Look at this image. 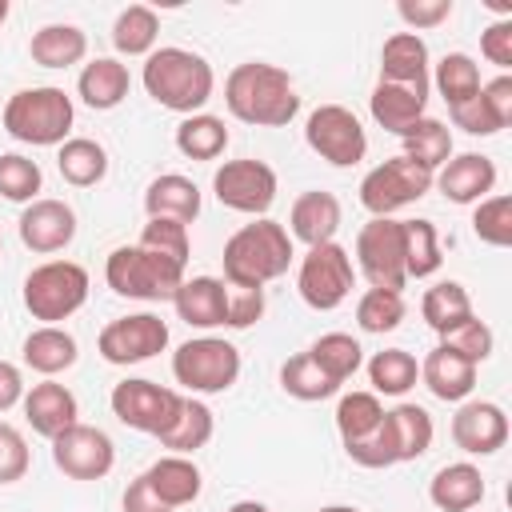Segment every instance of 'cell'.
Listing matches in <instances>:
<instances>
[{
    "label": "cell",
    "mask_w": 512,
    "mask_h": 512,
    "mask_svg": "<svg viewBox=\"0 0 512 512\" xmlns=\"http://www.w3.org/2000/svg\"><path fill=\"white\" fill-rule=\"evenodd\" d=\"M432 84H436V92L444 96V104L456 108V104H468V100L480 92L484 80H480V64H476L468 52H444L440 64H436Z\"/></svg>",
    "instance_id": "60d3db41"
},
{
    "label": "cell",
    "mask_w": 512,
    "mask_h": 512,
    "mask_svg": "<svg viewBox=\"0 0 512 512\" xmlns=\"http://www.w3.org/2000/svg\"><path fill=\"white\" fill-rule=\"evenodd\" d=\"M408 304H404V292H388V288H368L360 300H356V324L360 332H372V336H384L392 328H400Z\"/></svg>",
    "instance_id": "f6af8a7d"
},
{
    "label": "cell",
    "mask_w": 512,
    "mask_h": 512,
    "mask_svg": "<svg viewBox=\"0 0 512 512\" xmlns=\"http://www.w3.org/2000/svg\"><path fill=\"white\" fill-rule=\"evenodd\" d=\"M432 188V172L404 160V156H392L384 164H376L364 180H360V204L372 212V216H392L408 204H416L420 196H428Z\"/></svg>",
    "instance_id": "4fadbf2b"
},
{
    "label": "cell",
    "mask_w": 512,
    "mask_h": 512,
    "mask_svg": "<svg viewBox=\"0 0 512 512\" xmlns=\"http://www.w3.org/2000/svg\"><path fill=\"white\" fill-rule=\"evenodd\" d=\"M16 228H20V244L28 252L52 256L76 240V212H72V204L56 200V196H36L32 204H24Z\"/></svg>",
    "instance_id": "2e32d148"
},
{
    "label": "cell",
    "mask_w": 512,
    "mask_h": 512,
    "mask_svg": "<svg viewBox=\"0 0 512 512\" xmlns=\"http://www.w3.org/2000/svg\"><path fill=\"white\" fill-rule=\"evenodd\" d=\"M420 380H424V388H428L436 400H444V404H464V400L472 396V388H476V364L464 360V356H456L452 348L436 344V348L424 356V364H420Z\"/></svg>",
    "instance_id": "cb8c5ba5"
},
{
    "label": "cell",
    "mask_w": 512,
    "mask_h": 512,
    "mask_svg": "<svg viewBox=\"0 0 512 512\" xmlns=\"http://www.w3.org/2000/svg\"><path fill=\"white\" fill-rule=\"evenodd\" d=\"M480 56L488 64H496L500 72L512 68V16L508 20H496V24H488L480 32Z\"/></svg>",
    "instance_id": "db71d44e"
},
{
    "label": "cell",
    "mask_w": 512,
    "mask_h": 512,
    "mask_svg": "<svg viewBox=\"0 0 512 512\" xmlns=\"http://www.w3.org/2000/svg\"><path fill=\"white\" fill-rule=\"evenodd\" d=\"M0 248H4V240H0Z\"/></svg>",
    "instance_id": "94428289"
},
{
    "label": "cell",
    "mask_w": 512,
    "mask_h": 512,
    "mask_svg": "<svg viewBox=\"0 0 512 512\" xmlns=\"http://www.w3.org/2000/svg\"><path fill=\"white\" fill-rule=\"evenodd\" d=\"M308 356H312L336 384L352 380V376L360 372V364H364V348H360V340H356L352 332H324L320 340H312Z\"/></svg>",
    "instance_id": "7bdbcfd3"
},
{
    "label": "cell",
    "mask_w": 512,
    "mask_h": 512,
    "mask_svg": "<svg viewBox=\"0 0 512 512\" xmlns=\"http://www.w3.org/2000/svg\"><path fill=\"white\" fill-rule=\"evenodd\" d=\"M184 268L180 260H168L160 252H148L140 244H120L108 252L104 260V280L116 296H128V300H172L176 288L184 284Z\"/></svg>",
    "instance_id": "5b68a950"
},
{
    "label": "cell",
    "mask_w": 512,
    "mask_h": 512,
    "mask_svg": "<svg viewBox=\"0 0 512 512\" xmlns=\"http://www.w3.org/2000/svg\"><path fill=\"white\" fill-rule=\"evenodd\" d=\"M440 344H444V348H452L456 356H464V360H472V364L480 368V364L492 356L496 336H492V328H488L484 320H476V316H472V320H464L460 328H452L448 336H440Z\"/></svg>",
    "instance_id": "681fc988"
},
{
    "label": "cell",
    "mask_w": 512,
    "mask_h": 512,
    "mask_svg": "<svg viewBox=\"0 0 512 512\" xmlns=\"http://www.w3.org/2000/svg\"><path fill=\"white\" fill-rule=\"evenodd\" d=\"M340 220H344L340 200L332 192H324V188H308L288 208V236L300 240V244H308V248H316V244L336 240Z\"/></svg>",
    "instance_id": "7402d4cb"
},
{
    "label": "cell",
    "mask_w": 512,
    "mask_h": 512,
    "mask_svg": "<svg viewBox=\"0 0 512 512\" xmlns=\"http://www.w3.org/2000/svg\"><path fill=\"white\" fill-rule=\"evenodd\" d=\"M448 112H452V124L464 128L468 136H496L500 128L512 124V76L500 72L496 80L480 84V92L468 104H456Z\"/></svg>",
    "instance_id": "d6986e66"
},
{
    "label": "cell",
    "mask_w": 512,
    "mask_h": 512,
    "mask_svg": "<svg viewBox=\"0 0 512 512\" xmlns=\"http://www.w3.org/2000/svg\"><path fill=\"white\" fill-rule=\"evenodd\" d=\"M212 432H216L212 408H208L204 400H196V396H184V404H180L172 428L160 432L156 440H160V448H168L172 456H192V452H200V448L212 440Z\"/></svg>",
    "instance_id": "d6a6232c"
},
{
    "label": "cell",
    "mask_w": 512,
    "mask_h": 512,
    "mask_svg": "<svg viewBox=\"0 0 512 512\" xmlns=\"http://www.w3.org/2000/svg\"><path fill=\"white\" fill-rule=\"evenodd\" d=\"M352 284H356V268H352V256L348 248H340L336 240L328 244H316L300 256V268H296V292L308 308L316 312H332L340 308L348 296H352Z\"/></svg>",
    "instance_id": "ba28073f"
},
{
    "label": "cell",
    "mask_w": 512,
    "mask_h": 512,
    "mask_svg": "<svg viewBox=\"0 0 512 512\" xmlns=\"http://www.w3.org/2000/svg\"><path fill=\"white\" fill-rule=\"evenodd\" d=\"M432 184L452 204H480L496 188V164L484 152H460V156H448L432 172Z\"/></svg>",
    "instance_id": "ac0fdd59"
},
{
    "label": "cell",
    "mask_w": 512,
    "mask_h": 512,
    "mask_svg": "<svg viewBox=\"0 0 512 512\" xmlns=\"http://www.w3.org/2000/svg\"><path fill=\"white\" fill-rule=\"evenodd\" d=\"M52 464L68 480H104L116 464V444L96 424H72L52 440Z\"/></svg>",
    "instance_id": "9a60e30c"
},
{
    "label": "cell",
    "mask_w": 512,
    "mask_h": 512,
    "mask_svg": "<svg viewBox=\"0 0 512 512\" xmlns=\"http://www.w3.org/2000/svg\"><path fill=\"white\" fill-rule=\"evenodd\" d=\"M24 420L32 424L36 436L44 440H56L64 428L80 424V404L72 396V388H64L60 380H40L24 392Z\"/></svg>",
    "instance_id": "ffe728a7"
},
{
    "label": "cell",
    "mask_w": 512,
    "mask_h": 512,
    "mask_svg": "<svg viewBox=\"0 0 512 512\" xmlns=\"http://www.w3.org/2000/svg\"><path fill=\"white\" fill-rule=\"evenodd\" d=\"M428 500H432L440 512H472V508L484 500V476H480V468L468 464V460L444 464V468L428 480Z\"/></svg>",
    "instance_id": "83f0119b"
},
{
    "label": "cell",
    "mask_w": 512,
    "mask_h": 512,
    "mask_svg": "<svg viewBox=\"0 0 512 512\" xmlns=\"http://www.w3.org/2000/svg\"><path fill=\"white\" fill-rule=\"evenodd\" d=\"M356 268L368 280V288L400 292L408 284V272H404V220L372 216L356 236Z\"/></svg>",
    "instance_id": "30bf717a"
},
{
    "label": "cell",
    "mask_w": 512,
    "mask_h": 512,
    "mask_svg": "<svg viewBox=\"0 0 512 512\" xmlns=\"http://www.w3.org/2000/svg\"><path fill=\"white\" fill-rule=\"evenodd\" d=\"M28 56L40 68H72L88 56V36L76 24H44L28 40Z\"/></svg>",
    "instance_id": "4dcf8cb0"
},
{
    "label": "cell",
    "mask_w": 512,
    "mask_h": 512,
    "mask_svg": "<svg viewBox=\"0 0 512 512\" xmlns=\"http://www.w3.org/2000/svg\"><path fill=\"white\" fill-rule=\"evenodd\" d=\"M472 232L488 248H508L512 244V196H504V192L484 196L472 208Z\"/></svg>",
    "instance_id": "7dc6e473"
},
{
    "label": "cell",
    "mask_w": 512,
    "mask_h": 512,
    "mask_svg": "<svg viewBox=\"0 0 512 512\" xmlns=\"http://www.w3.org/2000/svg\"><path fill=\"white\" fill-rule=\"evenodd\" d=\"M132 88V76H128V64H120L116 56H96L80 68L76 76V96L92 108V112H112L124 104Z\"/></svg>",
    "instance_id": "d4e9b609"
},
{
    "label": "cell",
    "mask_w": 512,
    "mask_h": 512,
    "mask_svg": "<svg viewBox=\"0 0 512 512\" xmlns=\"http://www.w3.org/2000/svg\"><path fill=\"white\" fill-rule=\"evenodd\" d=\"M4 132L20 144L32 148H60L76 124V108L72 96L56 84H40V88H20L8 96L4 116H0Z\"/></svg>",
    "instance_id": "277c9868"
},
{
    "label": "cell",
    "mask_w": 512,
    "mask_h": 512,
    "mask_svg": "<svg viewBox=\"0 0 512 512\" xmlns=\"http://www.w3.org/2000/svg\"><path fill=\"white\" fill-rule=\"evenodd\" d=\"M96 348L108 364H144L152 360L156 352L168 348V324L156 316V312H132V316H116L100 328L96 336Z\"/></svg>",
    "instance_id": "5bb4252c"
},
{
    "label": "cell",
    "mask_w": 512,
    "mask_h": 512,
    "mask_svg": "<svg viewBox=\"0 0 512 512\" xmlns=\"http://www.w3.org/2000/svg\"><path fill=\"white\" fill-rule=\"evenodd\" d=\"M172 308L176 316L188 324V328H224V316H228V288L224 280L216 276H184V284L176 288L172 296Z\"/></svg>",
    "instance_id": "603a6c76"
},
{
    "label": "cell",
    "mask_w": 512,
    "mask_h": 512,
    "mask_svg": "<svg viewBox=\"0 0 512 512\" xmlns=\"http://www.w3.org/2000/svg\"><path fill=\"white\" fill-rule=\"evenodd\" d=\"M420 316L436 336H448L452 328H460L464 320H472V296L460 280H436L424 296H420Z\"/></svg>",
    "instance_id": "1f68e13d"
},
{
    "label": "cell",
    "mask_w": 512,
    "mask_h": 512,
    "mask_svg": "<svg viewBox=\"0 0 512 512\" xmlns=\"http://www.w3.org/2000/svg\"><path fill=\"white\" fill-rule=\"evenodd\" d=\"M24 376H20V368L12 364V360H0V412H8V408H16L20 400H24Z\"/></svg>",
    "instance_id": "9f6ffc18"
},
{
    "label": "cell",
    "mask_w": 512,
    "mask_h": 512,
    "mask_svg": "<svg viewBox=\"0 0 512 512\" xmlns=\"http://www.w3.org/2000/svg\"><path fill=\"white\" fill-rule=\"evenodd\" d=\"M20 356H24V364H28L32 372H40L44 380H52V376H60V372H68V368L76 364L80 344H76V336H72L68 328H60V324H40V328H32V332L24 336Z\"/></svg>",
    "instance_id": "484cf974"
},
{
    "label": "cell",
    "mask_w": 512,
    "mask_h": 512,
    "mask_svg": "<svg viewBox=\"0 0 512 512\" xmlns=\"http://www.w3.org/2000/svg\"><path fill=\"white\" fill-rule=\"evenodd\" d=\"M140 248L188 264V224L164 220V216H148V224H144V232H140Z\"/></svg>",
    "instance_id": "c3c4849f"
},
{
    "label": "cell",
    "mask_w": 512,
    "mask_h": 512,
    "mask_svg": "<svg viewBox=\"0 0 512 512\" xmlns=\"http://www.w3.org/2000/svg\"><path fill=\"white\" fill-rule=\"evenodd\" d=\"M452 444L464 456H492L508 444V416L492 400H464L452 416Z\"/></svg>",
    "instance_id": "e0dca14e"
},
{
    "label": "cell",
    "mask_w": 512,
    "mask_h": 512,
    "mask_svg": "<svg viewBox=\"0 0 512 512\" xmlns=\"http://www.w3.org/2000/svg\"><path fill=\"white\" fill-rule=\"evenodd\" d=\"M316 512H360V508H352V504H324V508H316Z\"/></svg>",
    "instance_id": "680465c9"
},
{
    "label": "cell",
    "mask_w": 512,
    "mask_h": 512,
    "mask_svg": "<svg viewBox=\"0 0 512 512\" xmlns=\"http://www.w3.org/2000/svg\"><path fill=\"white\" fill-rule=\"evenodd\" d=\"M144 480H148V488L176 512V508H188L196 496H200V488H204V476H200V468H196V460L192 456H160L148 472H144Z\"/></svg>",
    "instance_id": "4316f807"
},
{
    "label": "cell",
    "mask_w": 512,
    "mask_h": 512,
    "mask_svg": "<svg viewBox=\"0 0 512 512\" xmlns=\"http://www.w3.org/2000/svg\"><path fill=\"white\" fill-rule=\"evenodd\" d=\"M260 316H264V288H232V292H228L224 328L244 332V328H252Z\"/></svg>",
    "instance_id": "f5cc1de1"
},
{
    "label": "cell",
    "mask_w": 512,
    "mask_h": 512,
    "mask_svg": "<svg viewBox=\"0 0 512 512\" xmlns=\"http://www.w3.org/2000/svg\"><path fill=\"white\" fill-rule=\"evenodd\" d=\"M44 188V172L24 152H0V196L12 204H32Z\"/></svg>",
    "instance_id": "bcb514c9"
},
{
    "label": "cell",
    "mask_w": 512,
    "mask_h": 512,
    "mask_svg": "<svg viewBox=\"0 0 512 512\" xmlns=\"http://www.w3.org/2000/svg\"><path fill=\"white\" fill-rule=\"evenodd\" d=\"M444 264L440 232L432 220H404V272L408 280H428Z\"/></svg>",
    "instance_id": "ab89813d"
},
{
    "label": "cell",
    "mask_w": 512,
    "mask_h": 512,
    "mask_svg": "<svg viewBox=\"0 0 512 512\" xmlns=\"http://www.w3.org/2000/svg\"><path fill=\"white\" fill-rule=\"evenodd\" d=\"M368 380H372V392H384V396H404L408 388H416L420 380V364L412 352L404 348H384L368 360Z\"/></svg>",
    "instance_id": "ee69618b"
},
{
    "label": "cell",
    "mask_w": 512,
    "mask_h": 512,
    "mask_svg": "<svg viewBox=\"0 0 512 512\" xmlns=\"http://www.w3.org/2000/svg\"><path fill=\"white\" fill-rule=\"evenodd\" d=\"M212 192L224 208L232 212H244V216H264L272 204H276V192H280V180L276 172L264 164V160H224L216 172H212Z\"/></svg>",
    "instance_id": "7c38bea8"
},
{
    "label": "cell",
    "mask_w": 512,
    "mask_h": 512,
    "mask_svg": "<svg viewBox=\"0 0 512 512\" xmlns=\"http://www.w3.org/2000/svg\"><path fill=\"white\" fill-rule=\"evenodd\" d=\"M388 428H392V444H396V464L420 460L436 436V424L420 404H396L388 412Z\"/></svg>",
    "instance_id": "d590c367"
},
{
    "label": "cell",
    "mask_w": 512,
    "mask_h": 512,
    "mask_svg": "<svg viewBox=\"0 0 512 512\" xmlns=\"http://www.w3.org/2000/svg\"><path fill=\"white\" fill-rule=\"evenodd\" d=\"M396 16L408 24V32H424V28H436L452 16V0H400L396 4Z\"/></svg>",
    "instance_id": "816d5d0a"
},
{
    "label": "cell",
    "mask_w": 512,
    "mask_h": 512,
    "mask_svg": "<svg viewBox=\"0 0 512 512\" xmlns=\"http://www.w3.org/2000/svg\"><path fill=\"white\" fill-rule=\"evenodd\" d=\"M228 512H268V508H264L260 500H236V504H232Z\"/></svg>",
    "instance_id": "6f0895ef"
},
{
    "label": "cell",
    "mask_w": 512,
    "mask_h": 512,
    "mask_svg": "<svg viewBox=\"0 0 512 512\" xmlns=\"http://www.w3.org/2000/svg\"><path fill=\"white\" fill-rule=\"evenodd\" d=\"M304 140L332 168H352V164H360L368 156V132H364L360 116L352 108H344V104L312 108L308 124H304Z\"/></svg>",
    "instance_id": "8fae6325"
},
{
    "label": "cell",
    "mask_w": 512,
    "mask_h": 512,
    "mask_svg": "<svg viewBox=\"0 0 512 512\" xmlns=\"http://www.w3.org/2000/svg\"><path fill=\"white\" fill-rule=\"evenodd\" d=\"M176 148H180V156H188V160H216V156H224V148H228V128H224V120L212 116V112L184 116V120L176 124Z\"/></svg>",
    "instance_id": "74e56055"
},
{
    "label": "cell",
    "mask_w": 512,
    "mask_h": 512,
    "mask_svg": "<svg viewBox=\"0 0 512 512\" xmlns=\"http://www.w3.org/2000/svg\"><path fill=\"white\" fill-rule=\"evenodd\" d=\"M424 104H428V92L404 88V84H380V80H376V88H372V96H368L372 120H376L384 132H392V136L408 132V128L424 116Z\"/></svg>",
    "instance_id": "f1b7e54d"
},
{
    "label": "cell",
    "mask_w": 512,
    "mask_h": 512,
    "mask_svg": "<svg viewBox=\"0 0 512 512\" xmlns=\"http://www.w3.org/2000/svg\"><path fill=\"white\" fill-rule=\"evenodd\" d=\"M220 260H224V280L232 288H264L292 268L296 252H292L288 228L260 216L228 236Z\"/></svg>",
    "instance_id": "3957f363"
},
{
    "label": "cell",
    "mask_w": 512,
    "mask_h": 512,
    "mask_svg": "<svg viewBox=\"0 0 512 512\" xmlns=\"http://www.w3.org/2000/svg\"><path fill=\"white\" fill-rule=\"evenodd\" d=\"M124 512H172L152 488H148V480H144V472L124 488Z\"/></svg>",
    "instance_id": "11a10c76"
},
{
    "label": "cell",
    "mask_w": 512,
    "mask_h": 512,
    "mask_svg": "<svg viewBox=\"0 0 512 512\" xmlns=\"http://www.w3.org/2000/svg\"><path fill=\"white\" fill-rule=\"evenodd\" d=\"M8 20V0H0V24Z\"/></svg>",
    "instance_id": "91938a15"
},
{
    "label": "cell",
    "mask_w": 512,
    "mask_h": 512,
    "mask_svg": "<svg viewBox=\"0 0 512 512\" xmlns=\"http://www.w3.org/2000/svg\"><path fill=\"white\" fill-rule=\"evenodd\" d=\"M20 300L32 312V320L60 324V320H68L72 312L84 308V300H88V268L76 264V260H44L24 276Z\"/></svg>",
    "instance_id": "8992f818"
},
{
    "label": "cell",
    "mask_w": 512,
    "mask_h": 512,
    "mask_svg": "<svg viewBox=\"0 0 512 512\" xmlns=\"http://www.w3.org/2000/svg\"><path fill=\"white\" fill-rule=\"evenodd\" d=\"M156 40H160V16L148 4H128L112 20V48L120 56H148L156 52Z\"/></svg>",
    "instance_id": "8d00e7d4"
},
{
    "label": "cell",
    "mask_w": 512,
    "mask_h": 512,
    "mask_svg": "<svg viewBox=\"0 0 512 512\" xmlns=\"http://www.w3.org/2000/svg\"><path fill=\"white\" fill-rule=\"evenodd\" d=\"M108 404H112V416H116L124 428L144 432V436H160V432L172 428V420H176L184 396H180L176 388L156 384V380L128 376V380H120V384L112 388Z\"/></svg>",
    "instance_id": "9c48e42d"
},
{
    "label": "cell",
    "mask_w": 512,
    "mask_h": 512,
    "mask_svg": "<svg viewBox=\"0 0 512 512\" xmlns=\"http://www.w3.org/2000/svg\"><path fill=\"white\" fill-rule=\"evenodd\" d=\"M28 464H32V452H28L24 432L0 420V484L24 480L28 476Z\"/></svg>",
    "instance_id": "f907efd6"
},
{
    "label": "cell",
    "mask_w": 512,
    "mask_h": 512,
    "mask_svg": "<svg viewBox=\"0 0 512 512\" xmlns=\"http://www.w3.org/2000/svg\"><path fill=\"white\" fill-rule=\"evenodd\" d=\"M144 212L148 216L192 224L200 216V188L188 176H180V172H164V176H156L144 188Z\"/></svg>",
    "instance_id": "f546056e"
},
{
    "label": "cell",
    "mask_w": 512,
    "mask_h": 512,
    "mask_svg": "<svg viewBox=\"0 0 512 512\" xmlns=\"http://www.w3.org/2000/svg\"><path fill=\"white\" fill-rule=\"evenodd\" d=\"M172 376L192 396L228 392L240 376V348L224 336H196L172 352Z\"/></svg>",
    "instance_id": "52a82bcc"
},
{
    "label": "cell",
    "mask_w": 512,
    "mask_h": 512,
    "mask_svg": "<svg viewBox=\"0 0 512 512\" xmlns=\"http://www.w3.org/2000/svg\"><path fill=\"white\" fill-rule=\"evenodd\" d=\"M400 144H404V152H400L404 160L436 172L452 156V128L444 120H436V116H420L408 132H400Z\"/></svg>",
    "instance_id": "e575fe53"
},
{
    "label": "cell",
    "mask_w": 512,
    "mask_h": 512,
    "mask_svg": "<svg viewBox=\"0 0 512 512\" xmlns=\"http://www.w3.org/2000/svg\"><path fill=\"white\" fill-rule=\"evenodd\" d=\"M56 168L72 188H92L108 176V152L92 136H68L56 152Z\"/></svg>",
    "instance_id": "836d02e7"
},
{
    "label": "cell",
    "mask_w": 512,
    "mask_h": 512,
    "mask_svg": "<svg viewBox=\"0 0 512 512\" xmlns=\"http://www.w3.org/2000/svg\"><path fill=\"white\" fill-rule=\"evenodd\" d=\"M224 104L236 120L256 128H284L300 112L292 76L268 60H244L224 80Z\"/></svg>",
    "instance_id": "6da1fadb"
},
{
    "label": "cell",
    "mask_w": 512,
    "mask_h": 512,
    "mask_svg": "<svg viewBox=\"0 0 512 512\" xmlns=\"http://www.w3.org/2000/svg\"><path fill=\"white\" fill-rule=\"evenodd\" d=\"M280 388L292 396V400H304V404H316V400H328L340 392V384L308 356V352H296L280 364Z\"/></svg>",
    "instance_id": "f35d334b"
},
{
    "label": "cell",
    "mask_w": 512,
    "mask_h": 512,
    "mask_svg": "<svg viewBox=\"0 0 512 512\" xmlns=\"http://www.w3.org/2000/svg\"><path fill=\"white\" fill-rule=\"evenodd\" d=\"M380 84H404L428 92L432 84V60L428 44L416 32H392L380 48Z\"/></svg>",
    "instance_id": "44dd1931"
},
{
    "label": "cell",
    "mask_w": 512,
    "mask_h": 512,
    "mask_svg": "<svg viewBox=\"0 0 512 512\" xmlns=\"http://www.w3.org/2000/svg\"><path fill=\"white\" fill-rule=\"evenodd\" d=\"M384 424V404L376 392H344L336 404V432L340 444H356L364 436H372Z\"/></svg>",
    "instance_id": "b9f144b4"
},
{
    "label": "cell",
    "mask_w": 512,
    "mask_h": 512,
    "mask_svg": "<svg viewBox=\"0 0 512 512\" xmlns=\"http://www.w3.org/2000/svg\"><path fill=\"white\" fill-rule=\"evenodd\" d=\"M140 80H144V92L160 108L180 112V116L204 112V104L212 100V88H216L212 64L200 52H188V48H176V44L148 52Z\"/></svg>",
    "instance_id": "7a4b0ae2"
}]
</instances>
